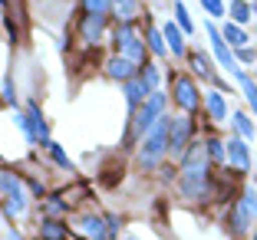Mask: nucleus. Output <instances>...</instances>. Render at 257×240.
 <instances>
[{
	"instance_id": "nucleus-1",
	"label": "nucleus",
	"mask_w": 257,
	"mask_h": 240,
	"mask_svg": "<svg viewBox=\"0 0 257 240\" xmlns=\"http://www.w3.org/2000/svg\"><path fill=\"white\" fill-rule=\"evenodd\" d=\"M168 125H172V115H162L149 128V135L142 138V145H139V165L145 171H155L162 165V158L168 155Z\"/></svg>"
},
{
	"instance_id": "nucleus-2",
	"label": "nucleus",
	"mask_w": 257,
	"mask_h": 240,
	"mask_svg": "<svg viewBox=\"0 0 257 240\" xmlns=\"http://www.w3.org/2000/svg\"><path fill=\"white\" fill-rule=\"evenodd\" d=\"M0 194H4V214H7L10 220L27 210V194H23V184H20L17 174L0 171Z\"/></svg>"
},
{
	"instance_id": "nucleus-3",
	"label": "nucleus",
	"mask_w": 257,
	"mask_h": 240,
	"mask_svg": "<svg viewBox=\"0 0 257 240\" xmlns=\"http://www.w3.org/2000/svg\"><path fill=\"white\" fill-rule=\"evenodd\" d=\"M191 135H195V122H191L188 115L172 119V125H168V155H172V158H182L185 148L191 145Z\"/></svg>"
},
{
	"instance_id": "nucleus-4",
	"label": "nucleus",
	"mask_w": 257,
	"mask_h": 240,
	"mask_svg": "<svg viewBox=\"0 0 257 240\" xmlns=\"http://www.w3.org/2000/svg\"><path fill=\"white\" fill-rule=\"evenodd\" d=\"M172 99L175 105L182 109V112H198V105H201V92H198L195 79L191 76H175V83H172Z\"/></svg>"
},
{
	"instance_id": "nucleus-5",
	"label": "nucleus",
	"mask_w": 257,
	"mask_h": 240,
	"mask_svg": "<svg viewBox=\"0 0 257 240\" xmlns=\"http://www.w3.org/2000/svg\"><path fill=\"white\" fill-rule=\"evenodd\" d=\"M79 233L86 240H112V227L106 224V217H96V214H83V217L76 220Z\"/></svg>"
},
{
	"instance_id": "nucleus-6",
	"label": "nucleus",
	"mask_w": 257,
	"mask_h": 240,
	"mask_svg": "<svg viewBox=\"0 0 257 240\" xmlns=\"http://www.w3.org/2000/svg\"><path fill=\"white\" fill-rule=\"evenodd\" d=\"M250 217H254V210H250V204H247V197H237L234 204H231V220H227V227H231V233H247L250 230Z\"/></svg>"
},
{
	"instance_id": "nucleus-7",
	"label": "nucleus",
	"mask_w": 257,
	"mask_h": 240,
	"mask_svg": "<svg viewBox=\"0 0 257 240\" xmlns=\"http://www.w3.org/2000/svg\"><path fill=\"white\" fill-rule=\"evenodd\" d=\"M122 92H125L128 109L136 112V109H142V105H145V99H149L155 89H149V86H145V79H142V76H132L128 83H122Z\"/></svg>"
},
{
	"instance_id": "nucleus-8",
	"label": "nucleus",
	"mask_w": 257,
	"mask_h": 240,
	"mask_svg": "<svg viewBox=\"0 0 257 240\" xmlns=\"http://www.w3.org/2000/svg\"><path fill=\"white\" fill-rule=\"evenodd\" d=\"M106 73H109V79H119V83H128L132 76H139V73H142V66H136L132 60H125L122 53H115V56H109V63H106Z\"/></svg>"
},
{
	"instance_id": "nucleus-9",
	"label": "nucleus",
	"mask_w": 257,
	"mask_h": 240,
	"mask_svg": "<svg viewBox=\"0 0 257 240\" xmlns=\"http://www.w3.org/2000/svg\"><path fill=\"white\" fill-rule=\"evenodd\" d=\"M227 158H231V165H234L237 171H250V148L241 135L227 138Z\"/></svg>"
},
{
	"instance_id": "nucleus-10",
	"label": "nucleus",
	"mask_w": 257,
	"mask_h": 240,
	"mask_svg": "<svg viewBox=\"0 0 257 240\" xmlns=\"http://www.w3.org/2000/svg\"><path fill=\"white\" fill-rule=\"evenodd\" d=\"M106 20H109V17H89V14H83V27H79L83 43H99V37H102V30H106Z\"/></svg>"
},
{
	"instance_id": "nucleus-11",
	"label": "nucleus",
	"mask_w": 257,
	"mask_h": 240,
	"mask_svg": "<svg viewBox=\"0 0 257 240\" xmlns=\"http://www.w3.org/2000/svg\"><path fill=\"white\" fill-rule=\"evenodd\" d=\"M227 92H221V89H211V92H204V109H208V115H211L214 122H224V115H227Z\"/></svg>"
},
{
	"instance_id": "nucleus-12",
	"label": "nucleus",
	"mask_w": 257,
	"mask_h": 240,
	"mask_svg": "<svg viewBox=\"0 0 257 240\" xmlns=\"http://www.w3.org/2000/svg\"><path fill=\"white\" fill-rule=\"evenodd\" d=\"M40 237H43V240H69V230H66L63 220L43 217V220H40Z\"/></svg>"
},
{
	"instance_id": "nucleus-13",
	"label": "nucleus",
	"mask_w": 257,
	"mask_h": 240,
	"mask_svg": "<svg viewBox=\"0 0 257 240\" xmlns=\"http://www.w3.org/2000/svg\"><path fill=\"white\" fill-rule=\"evenodd\" d=\"M221 37H224V43L231 46V50H241V46H247V43H250V37L241 30V27H237L234 20H227V23H224V30H221Z\"/></svg>"
},
{
	"instance_id": "nucleus-14",
	"label": "nucleus",
	"mask_w": 257,
	"mask_h": 240,
	"mask_svg": "<svg viewBox=\"0 0 257 240\" xmlns=\"http://www.w3.org/2000/svg\"><path fill=\"white\" fill-rule=\"evenodd\" d=\"M162 33H165V43L172 46V53H175V56H185V37H182V27L168 20Z\"/></svg>"
},
{
	"instance_id": "nucleus-15",
	"label": "nucleus",
	"mask_w": 257,
	"mask_h": 240,
	"mask_svg": "<svg viewBox=\"0 0 257 240\" xmlns=\"http://www.w3.org/2000/svg\"><path fill=\"white\" fill-rule=\"evenodd\" d=\"M122 56H125V60H132L136 66H145V43L139 37H132L125 46H122Z\"/></svg>"
},
{
	"instance_id": "nucleus-16",
	"label": "nucleus",
	"mask_w": 257,
	"mask_h": 240,
	"mask_svg": "<svg viewBox=\"0 0 257 240\" xmlns=\"http://www.w3.org/2000/svg\"><path fill=\"white\" fill-rule=\"evenodd\" d=\"M56 197H60V201L66 204V207H69V204H79V201H83V197H89V184H83V181H76L73 188L60 191V194H56Z\"/></svg>"
},
{
	"instance_id": "nucleus-17",
	"label": "nucleus",
	"mask_w": 257,
	"mask_h": 240,
	"mask_svg": "<svg viewBox=\"0 0 257 240\" xmlns=\"http://www.w3.org/2000/svg\"><path fill=\"white\" fill-rule=\"evenodd\" d=\"M234 132L244 138V142H250V138L257 135V128H254V119H250L247 112H234Z\"/></svg>"
},
{
	"instance_id": "nucleus-18",
	"label": "nucleus",
	"mask_w": 257,
	"mask_h": 240,
	"mask_svg": "<svg viewBox=\"0 0 257 240\" xmlns=\"http://www.w3.org/2000/svg\"><path fill=\"white\" fill-rule=\"evenodd\" d=\"M132 37H136V30H132V20H119V23H115V30H112V43H115V50H119V53H122V46H125Z\"/></svg>"
},
{
	"instance_id": "nucleus-19",
	"label": "nucleus",
	"mask_w": 257,
	"mask_h": 240,
	"mask_svg": "<svg viewBox=\"0 0 257 240\" xmlns=\"http://www.w3.org/2000/svg\"><path fill=\"white\" fill-rule=\"evenodd\" d=\"M112 14L119 17V20H132V23H136L139 4H136V0H112Z\"/></svg>"
},
{
	"instance_id": "nucleus-20",
	"label": "nucleus",
	"mask_w": 257,
	"mask_h": 240,
	"mask_svg": "<svg viewBox=\"0 0 257 240\" xmlns=\"http://www.w3.org/2000/svg\"><path fill=\"white\" fill-rule=\"evenodd\" d=\"M250 17H254V7H250L247 0H231V20L241 27V23H250Z\"/></svg>"
},
{
	"instance_id": "nucleus-21",
	"label": "nucleus",
	"mask_w": 257,
	"mask_h": 240,
	"mask_svg": "<svg viewBox=\"0 0 257 240\" xmlns=\"http://www.w3.org/2000/svg\"><path fill=\"white\" fill-rule=\"evenodd\" d=\"M188 63H191V69H195L201 79H214L211 63H208V56H204V53H188Z\"/></svg>"
},
{
	"instance_id": "nucleus-22",
	"label": "nucleus",
	"mask_w": 257,
	"mask_h": 240,
	"mask_svg": "<svg viewBox=\"0 0 257 240\" xmlns=\"http://www.w3.org/2000/svg\"><path fill=\"white\" fill-rule=\"evenodd\" d=\"M83 4V14L89 17H109V10H112V0H79Z\"/></svg>"
},
{
	"instance_id": "nucleus-23",
	"label": "nucleus",
	"mask_w": 257,
	"mask_h": 240,
	"mask_svg": "<svg viewBox=\"0 0 257 240\" xmlns=\"http://www.w3.org/2000/svg\"><path fill=\"white\" fill-rule=\"evenodd\" d=\"M149 53H152V56H165V53H168L165 33H159V30H149Z\"/></svg>"
},
{
	"instance_id": "nucleus-24",
	"label": "nucleus",
	"mask_w": 257,
	"mask_h": 240,
	"mask_svg": "<svg viewBox=\"0 0 257 240\" xmlns=\"http://www.w3.org/2000/svg\"><path fill=\"white\" fill-rule=\"evenodd\" d=\"M46 151H50V158H53V161H56V165L63 168V171H73V161L66 158V151H63V148H60L56 142H50V145H46Z\"/></svg>"
},
{
	"instance_id": "nucleus-25",
	"label": "nucleus",
	"mask_w": 257,
	"mask_h": 240,
	"mask_svg": "<svg viewBox=\"0 0 257 240\" xmlns=\"http://www.w3.org/2000/svg\"><path fill=\"white\" fill-rule=\"evenodd\" d=\"M204 151H208V158H211V161H224V155H227V145H224V142H218V138H208Z\"/></svg>"
},
{
	"instance_id": "nucleus-26",
	"label": "nucleus",
	"mask_w": 257,
	"mask_h": 240,
	"mask_svg": "<svg viewBox=\"0 0 257 240\" xmlns=\"http://www.w3.org/2000/svg\"><path fill=\"white\" fill-rule=\"evenodd\" d=\"M175 23L182 27V33H191V30H195V23H191V17H188V10H185V4H175Z\"/></svg>"
},
{
	"instance_id": "nucleus-27",
	"label": "nucleus",
	"mask_w": 257,
	"mask_h": 240,
	"mask_svg": "<svg viewBox=\"0 0 257 240\" xmlns=\"http://www.w3.org/2000/svg\"><path fill=\"white\" fill-rule=\"evenodd\" d=\"M63 210H66V204H63L60 197H46V204H43V217H60Z\"/></svg>"
},
{
	"instance_id": "nucleus-28",
	"label": "nucleus",
	"mask_w": 257,
	"mask_h": 240,
	"mask_svg": "<svg viewBox=\"0 0 257 240\" xmlns=\"http://www.w3.org/2000/svg\"><path fill=\"white\" fill-rule=\"evenodd\" d=\"M178 174H182V165H175V161L172 165H159V178L165 181V184L168 181H178Z\"/></svg>"
},
{
	"instance_id": "nucleus-29",
	"label": "nucleus",
	"mask_w": 257,
	"mask_h": 240,
	"mask_svg": "<svg viewBox=\"0 0 257 240\" xmlns=\"http://www.w3.org/2000/svg\"><path fill=\"white\" fill-rule=\"evenodd\" d=\"M139 76L145 79V86H149V89H155V86H159V69H155V66H149V63L142 66V73H139Z\"/></svg>"
},
{
	"instance_id": "nucleus-30",
	"label": "nucleus",
	"mask_w": 257,
	"mask_h": 240,
	"mask_svg": "<svg viewBox=\"0 0 257 240\" xmlns=\"http://www.w3.org/2000/svg\"><path fill=\"white\" fill-rule=\"evenodd\" d=\"M201 7L211 17H224V0H201Z\"/></svg>"
},
{
	"instance_id": "nucleus-31",
	"label": "nucleus",
	"mask_w": 257,
	"mask_h": 240,
	"mask_svg": "<svg viewBox=\"0 0 257 240\" xmlns=\"http://www.w3.org/2000/svg\"><path fill=\"white\" fill-rule=\"evenodd\" d=\"M234 56H237V63H254V60H257V53L250 50V46H241V50H234Z\"/></svg>"
},
{
	"instance_id": "nucleus-32",
	"label": "nucleus",
	"mask_w": 257,
	"mask_h": 240,
	"mask_svg": "<svg viewBox=\"0 0 257 240\" xmlns=\"http://www.w3.org/2000/svg\"><path fill=\"white\" fill-rule=\"evenodd\" d=\"M4 102H7V105H17V96H14V86H10V79L4 83Z\"/></svg>"
},
{
	"instance_id": "nucleus-33",
	"label": "nucleus",
	"mask_w": 257,
	"mask_h": 240,
	"mask_svg": "<svg viewBox=\"0 0 257 240\" xmlns=\"http://www.w3.org/2000/svg\"><path fill=\"white\" fill-rule=\"evenodd\" d=\"M244 197H247V204H250V210H254V217H257V194H250V191H244Z\"/></svg>"
},
{
	"instance_id": "nucleus-34",
	"label": "nucleus",
	"mask_w": 257,
	"mask_h": 240,
	"mask_svg": "<svg viewBox=\"0 0 257 240\" xmlns=\"http://www.w3.org/2000/svg\"><path fill=\"white\" fill-rule=\"evenodd\" d=\"M106 224H109V227H112V233H115V230H119V217H115V214H106Z\"/></svg>"
},
{
	"instance_id": "nucleus-35",
	"label": "nucleus",
	"mask_w": 257,
	"mask_h": 240,
	"mask_svg": "<svg viewBox=\"0 0 257 240\" xmlns=\"http://www.w3.org/2000/svg\"><path fill=\"white\" fill-rule=\"evenodd\" d=\"M30 191H33L37 197H43V184H40V181H30Z\"/></svg>"
},
{
	"instance_id": "nucleus-36",
	"label": "nucleus",
	"mask_w": 257,
	"mask_h": 240,
	"mask_svg": "<svg viewBox=\"0 0 257 240\" xmlns=\"http://www.w3.org/2000/svg\"><path fill=\"white\" fill-rule=\"evenodd\" d=\"M250 240H257V230H254V237H250Z\"/></svg>"
},
{
	"instance_id": "nucleus-37",
	"label": "nucleus",
	"mask_w": 257,
	"mask_h": 240,
	"mask_svg": "<svg viewBox=\"0 0 257 240\" xmlns=\"http://www.w3.org/2000/svg\"><path fill=\"white\" fill-rule=\"evenodd\" d=\"M14 240H17V237H14Z\"/></svg>"
}]
</instances>
